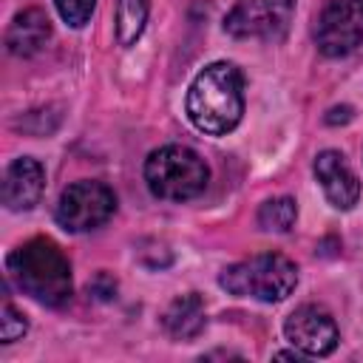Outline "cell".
<instances>
[{"mask_svg":"<svg viewBox=\"0 0 363 363\" xmlns=\"http://www.w3.org/2000/svg\"><path fill=\"white\" fill-rule=\"evenodd\" d=\"M244 113V79L233 62H213L196 74L187 91L190 122L210 136L230 133Z\"/></svg>","mask_w":363,"mask_h":363,"instance_id":"1","label":"cell"},{"mask_svg":"<svg viewBox=\"0 0 363 363\" xmlns=\"http://www.w3.org/2000/svg\"><path fill=\"white\" fill-rule=\"evenodd\" d=\"M9 275L37 303L62 306L71 298V264L51 238H31L9 255Z\"/></svg>","mask_w":363,"mask_h":363,"instance_id":"2","label":"cell"},{"mask_svg":"<svg viewBox=\"0 0 363 363\" xmlns=\"http://www.w3.org/2000/svg\"><path fill=\"white\" fill-rule=\"evenodd\" d=\"M218 284L230 295L252 298L261 303H278L295 289L298 267L281 252H261L227 267L218 275Z\"/></svg>","mask_w":363,"mask_h":363,"instance_id":"3","label":"cell"},{"mask_svg":"<svg viewBox=\"0 0 363 363\" xmlns=\"http://www.w3.org/2000/svg\"><path fill=\"white\" fill-rule=\"evenodd\" d=\"M145 182L156 199L187 201L204 193L210 182V170L196 150L184 145H164L147 156Z\"/></svg>","mask_w":363,"mask_h":363,"instance_id":"4","label":"cell"},{"mask_svg":"<svg viewBox=\"0 0 363 363\" xmlns=\"http://www.w3.org/2000/svg\"><path fill=\"white\" fill-rule=\"evenodd\" d=\"M116 210V196L108 184L102 182H74L60 193L54 218L60 227H65L68 233H88L102 227Z\"/></svg>","mask_w":363,"mask_h":363,"instance_id":"5","label":"cell"},{"mask_svg":"<svg viewBox=\"0 0 363 363\" xmlns=\"http://www.w3.org/2000/svg\"><path fill=\"white\" fill-rule=\"evenodd\" d=\"M295 0H238L224 20L233 37H264L281 40L289 28Z\"/></svg>","mask_w":363,"mask_h":363,"instance_id":"6","label":"cell"},{"mask_svg":"<svg viewBox=\"0 0 363 363\" xmlns=\"http://www.w3.org/2000/svg\"><path fill=\"white\" fill-rule=\"evenodd\" d=\"M318 48L326 57H346L363 45V0H332L315 31Z\"/></svg>","mask_w":363,"mask_h":363,"instance_id":"7","label":"cell"},{"mask_svg":"<svg viewBox=\"0 0 363 363\" xmlns=\"http://www.w3.org/2000/svg\"><path fill=\"white\" fill-rule=\"evenodd\" d=\"M284 335L298 352H303L309 357H323V354L335 352V346L340 340L335 318L323 306H315V303L298 306L284 320Z\"/></svg>","mask_w":363,"mask_h":363,"instance_id":"8","label":"cell"},{"mask_svg":"<svg viewBox=\"0 0 363 363\" xmlns=\"http://www.w3.org/2000/svg\"><path fill=\"white\" fill-rule=\"evenodd\" d=\"M315 176L329 199L332 207L337 210H352L360 199V182L354 170L349 167L346 156L337 150H320L315 159Z\"/></svg>","mask_w":363,"mask_h":363,"instance_id":"9","label":"cell"},{"mask_svg":"<svg viewBox=\"0 0 363 363\" xmlns=\"http://www.w3.org/2000/svg\"><path fill=\"white\" fill-rule=\"evenodd\" d=\"M45 190V170L37 159H14L3 176V204L9 210H31Z\"/></svg>","mask_w":363,"mask_h":363,"instance_id":"10","label":"cell"},{"mask_svg":"<svg viewBox=\"0 0 363 363\" xmlns=\"http://www.w3.org/2000/svg\"><path fill=\"white\" fill-rule=\"evenodd\" d=\"M48 40H51V20L43 9H23L6 31V48L14 57H34L37 51H43Z\"/></svg>","mask_w":363,"mask_h":363,"instance_id":"11","label":"cell"},{"mask_svg":"<svg viewBox=\"0 0 363 363\" xmlns=\"http://www.w3.org/2000/svg\"><path fill=\"white\" fill-rule=\"evenodd\" d=\"M164 329L176 340H190L204 329V303L196 292L179 295L164 309Z\"/></svg>","mask_w":363,"mask_h":363,"instance_id":"12","label":"cell"},{"mask_svg":"<svg viewBox=\"0 0 363 363\" xmlns=\"http://www.w3.org/2000/svg\"><path fill=\"white\" fill-rule=\"evenodd\" d=\"M147 0H116V37L122 45H133L147 23Z\"/></svg>","mask_w":363,"mask_h":363,"instance_id":"13","label":"cell"},{"mask_svg":"<svg viewBox=\"0 0 363 363\" xmlns=\"http://www.w3.org/2000/svg\"><path fill=\"white\" fill-rule=\"evenodd\" d=\"M295 218H298V207H295V199L289 196L267 199L258 210V224L267 233H289L295 227Z\"/></svg>","mask_w":363,"mask_h":363,"instance_id":"14","label":"cell"},{"mask_svg":"<svg viewBox=\"0 0 363 363\" xmlns=\"http://www.w3.org/2000/svg\"><path fill=\"white\" fill-rule=\"evenodd\" d=\"M54 6H57L60 17H62L68 26L79 28V26H85V23L91 20L96 0H54Z\"/></svg>","mask_w":363,"mask_h":363,"instance_id":"15","label":"cell"},{"mask_svg":"<svg viewBox=\"0 0 363 363\" xmlns=\"http://www.w3.org/2000/svg\"><path fill=\"white\" fill-rule=\"evenodd\" d=\"M26 329H28L26 318L6 301V303H3V312H0V340H3V343H14L17 337L26 335Z\"/></svg>","mask_w":363,"mask_h":363,"instance_id":"16","label":"cell"},{"mask_svg":"<svg viewBox=\"0 0 363 363\" xmlns=\"http://www.w3.org/2000/svg\"><path fill=\"white\" fill-rule=\"evenodd\" d=\"M349 119H352V108H349V105L332 108V111H329V116H326V122H329V125H337V122L343 125V122H349Z\"/></svg>","mask_w":363,"mask_h":363,"instance_id":"17","label":"cell"}]
</instances>
